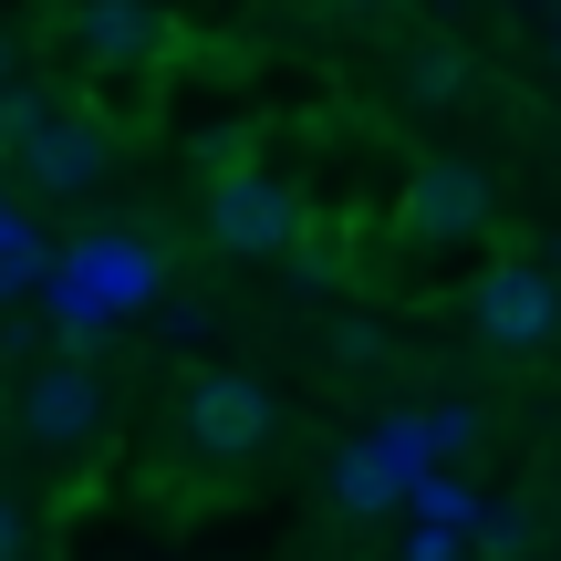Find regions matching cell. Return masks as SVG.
Listing matches in <instances>:
<instances>
[{
    "mask_svg": "<svg viewBox=\"0 0 561 561\" xmlns=\"http://www.w3.org/2000/svg\"><path fill=\"white\" fill-rule=\"evenodd\" d=\"M178 426H187V458H208V468H250V458L280 437V396H271L261 375H240V364H219V375L187 385Z\"/></svg>",
    "mask_w": 561,
    "mask_h": 561,
    "instance_id": "obj_1",
    "label": "cell"
},
{
    "mask_svg": "<svg viewBox=\"0 0 561 561\" xmlns=\"http://www.w3.org/2000/svg\"><path fill=\"white\" fill-rule=\"evenodd\" d=\"M104 416H115V405H104V375L94 364H32V375H21V396H11V426L21 437L42 447V458H94L104 447Z\"/></svg>",
    "mask_w": 561,
    "mask_h": 561,
    "instance_id": "obj_2",
    "label": "cell"
},
{
    "mask_svg": "<svg viewBox=\"0 0 561 561\" xmlns=\"http://www.w3.org/2000/svg\"><path fill=\"white\" fill-rule=\"evenodd\" d=\"M468 312H479V343H500V354H541L561 333V280L541 261H489L479 291H468Z\"/></svg>",
    "mask_w": 561,
    "mask_h": 561,
    "instance_id": "obj_3",
    "label": "cell"
},
{
    "mask_svg": "<svg viewBox=\"0 0 561 561\" xmlns=\"http://www.w3.org/2000/svg\"><path fill=\"white\" fill-rule=\"evenodd\" d=\"M11 167L42 187V198H94V187L115 178V125H104V115H62V104H53V125H42Z\"/></svg>",
    "mask_w": 561,
    "mask_h": 561,
    "instance_id": "obj_4",
    "label": "cell"
},
{
    "mask_svg": "<svg viewBox=\"0 0 561 561\" xmlns=\"http://www.w3.org/2000/svg\"><path fill=\"white\" fill-rule=\"evenodd\" d=\"M208 240H219V250H240V261H271V250H291V240H301L291 187L261 178V167L219 178V187H208Z\"/></svg>",
    "mask_w": 561,
    "mask_h": 561,
    "instance_id": "obj_5",
    "label": "cell"
},
{
    "mask_svg": "<svg viewBox=\"0 0 561 561\" xmlns=\"http://www.w3.org/2000/svg\"><path fill=\"white\" fill-rule=\"evenodd\" d=\"M405 229H416V240H479L489 229V178L468 157H426L416 178H405Z\"/></svg>",
    "mask_w": 561,
    "mask_h": 561,
    "instance_id": "obj_6",
    "label": "cell"
},
{
    "mask_svg": "<svg viewBox=\"0 0 561 561\" xmlns=\"http://www.w3.org/2000/svg\"><path fill=\"white\" fill-rule=\"evenodd\" d=\"M83 53H94L104 73L157 62L167 53V11H157V0H83Z\"/></svg>",
    "mask_w": 561,
    "mask_h": 561,
    "instance_id": "obj_7",
    "label": "cell"
},
{
    "mask_svg": "<svg viewBox=\"0 0 561 561\" xmlns=\"http://www.w3.org/2000/svg\"><path fill=\"white\" fill-rule=\"evenodd\" d=\"M405 83H416V104H458L468 94V53H458V42H416Z\"/></svg>",
    "mask_w": 561,
    "mask_h": 561,
    "instance_id": "obj_8",
    "label": "cell"
},
{
    "mask_svg": "<svg viewBox=\"0 0 561 561\" xmlns=\"http://www.w3.org/2000/svg\"><path fill=\"white\" fill-rule=\"evenodd\" d=\"M42 125H53V104H42L32 83H11V94H0V157H21V146L42 136Z\"/></svg>",
    "mask_w": 561,
    "mask_h": 561,
    "instance_id": "obj_9",
    "label": "cell"
},
{
    "mask_svg": "<svg viewBox=\"0 0 561 561\" xmlns=\"http://www.w3.org/2000/svg\"><path fill=\"white\" fill-rule=\"evenodd\" d=\"M240 157H250V146H240V125H208V136H187V167H198L208 187H219V178H240Z\"/></svg>",
    "mask_w": 561,
    "mask_h": 561,
    "instance_id": "obj_10",
    "label": "cell"
},
{
    "mask_svg": "<svg viewBox=\"0 0 561 561\" xmlns=\"http://www.w3.org/2000/svg\"><path fill=\"white\" fill-rule=\"evenodd\" d=\"M375 354H385V333H375L364 312H343V322H333V364H375Z\"/></svg>",
    "mask_w": 561,
    "mask_h": 561,
    "instance_id": "obj_11",
    "label": "cell"
},
{
    "mask_svg": "<svg viewBox=\"0 0 561 561\" xmlns=\"http://www.w3.org/2000/svg\"><path fill=\"white\" fill-rule=\"evenodd\" d=\"M21 551H32V510L0 489V561H21Z\"/></svg>",
    "mask_w": 561,
    "mask_h": 561,
    "instance_id": "obj_12",
    "label": "cell"
},
{
    "mask_svg": "<svg viewBox=\"0 0 561 561\" xmlns=\"http://www.w3.org/2000/svg\"><path fill=\"white\" fill-rule=\"evenodd\" d=\"M11 83H21V53H11V32H0V94H11Z\"/></svg>",
    "mask_w": 561,
    "mask_h": 561,
    "instance_id": "obj_13",
    "label": "cell"
},
{
    "mask_svg": "<svg viewBox=\"0 0 561 561\" xmlns=\"http://www.w3.org/2000/svg\"><path fill=\"white\" fill-rule=\"evenodd\" d=\"M551 530H561V500H551Z\"/></svg>",
    "mask_w": 561,
    "mask_h": 561,
    "instance_id": "obj_14",
    "label": "cell"
}]
</instances>
